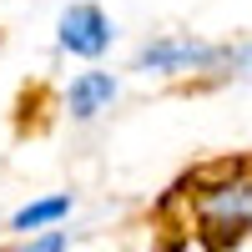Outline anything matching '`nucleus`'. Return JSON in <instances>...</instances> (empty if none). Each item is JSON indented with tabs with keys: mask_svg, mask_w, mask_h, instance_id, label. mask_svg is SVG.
Wrapping results in <instances>:
<instances>
[{
	"mask_svg": "<svg viewBox=\"0 0 252 252\" xmlns=\"http://www.w3.org/2000/svg\"><path fill=\"white\" fill-rule=\"evenodd\" d=\"M202 227H207V247H232L242 227H252V182H227L207 192Z\"/></svg>",
	"mask_w": 252,
	"mask_h": 252,
	"instance_id": "1",
	"label": "nucleus"
},
{
	"mask_svg": "<svg viewBox=\"0 0 252 252\" xmlns=\"http://www.w3.org/2000/svg\"><path fill=\"white\" fill-rule=\"evenodd\" d=\"M111 35H116V31H111V20H106V10H101L96 0H76V5H66V10H61V20H56V40H61V51L86 56V61L106 56Z\"/></svg>",
	"mask_w": 252,
	"mask_h": 252,
	"instance_id": "2",
	"label": "nucleus"
},
{
	"mask_svg": "<svg viewBox=\"0 0 252 252\" xmlns=\"http://www.w3.org/2000/svg\"><path fill=\"white\" fill-rule=\"evenodd\" d=\"M217 61H227L222 46H202L192 35H161L136 51V71H202V66H217Z\"/></svg>",
	"mask_w": 252,
	"mask_h": 252,
	"instance_id": "3",
	"label": "nucleus"
},
{
	"mask_svg": "<svg viewBox=\"0 0 252 252\" xmlns=\"http://www.w3.org/2000/svg\"><path fill=\"white\" fill-rule=\"evenodd\" d=\"M111 101H116V76L111 71H86L66 91V106H71L76 121H96L101 111H111Z\"/></svg>",
	"mask_w": 252,
	"mask_h": 252,
	"instance_id": "4",
	"label": "nucleus"
},
{
	"mask_svg": "<svg viewBox=\"0 0 252 252\" xmlns=\"http://www.w3.org/2000/svg\"><path fill=\"white\" fill-rule=\"evenodd\" d=\"M71 192H56V197H40V202H31V207H20V212L10 217V227L15 232H35V227H51V222H61L71 212Z\"/></svg>",
	"mask_w": 252,
	"mask_h": 252,
	"instance_id": "5",
	"label": "nucleus"
},
{
	"mask_svg": "<svg viewBox=\"0 0 252 252\" xmlns=\"http://www.w3.org/2000/svg\"><path fill=\"white\" fill-rule=\"evenodd\" d=\"M15 252H66V232H40L35 242H20Z\"/></svg>",
	"mask_w": 252,
	"mask_h": 252,
	"instance_id": "6",
	"label": "nucleus"
}]
</instances>
